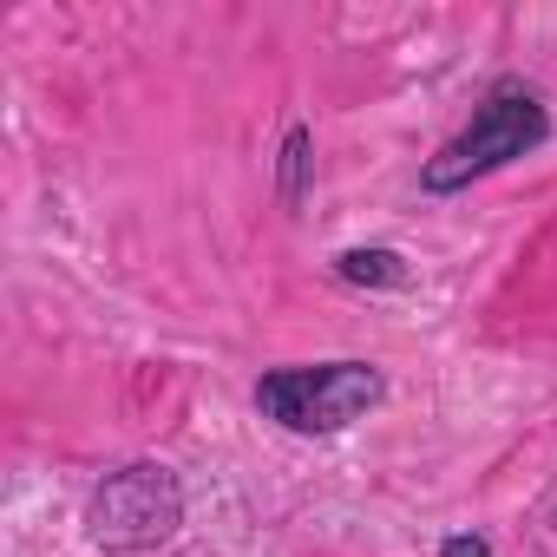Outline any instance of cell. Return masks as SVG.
<instances>
[{
  "label": "cell",
  "mask_w": 557,
  "mask_h": 557,
  "mask_svg": "<svg viewBox=\"0 0 557 557\" xmlns=\"http://www.w3.org/2000/svg\"><path fill=\"white\" fill-rule=\"evenodd\" d=\"M262 413L296 433H342L381 400V374L361 361H329V368H289L262 381Z\"/></svg>",
  "instance_id": "6da1fadb"
},
{
  "label": "cell",
  "mask_w": 557,
  "mask_h": 557,
  "mask_svg": "<svg viewBox=\"0 0 557 557\" xmlns=\"http://www.w3.org/2000/svg\"><path fill=\"white\" fill-rule=\"evenodd\" d=\"M537 138H544L537 99H531V92H492V99L479 106V119L426 164V184H433V190H459L466 177H485V171L524 158Z\"/></svg>",
  "instance_id": "7a4b0ae2"
},
{
  "label": "cell",
  "mask_w": 557,
  "mask_h": 557,
  "mask_svg": "<svg viewBox=\"0 0 557 557\" xmlns=\"http://www.w3.org/2000/svg\"><path fill=\"white\" fill-rule=\"evenodd\" d=\"M177 511H184V498L164 466H125L92 492L86 524H92V544H106V550H145V544L171 537Z\"/></svg>",
  "instance_id": "3957f363"
},
{
  "label": "cell",
  "mask_w": 557,
  "mask_h": 557,
  "mask_svg": "<svg viewBox=\"0 0 557 557\" xmlns=\"http://www.w3.org/2000/svg\"><path fill=\"white\" fill-rule=\"evenodd\" d=\"M342 275H355V283H400V269H394L387 249H355V256H342Z\"/></svg>",
  "instance_id": "277c9868"
},
{
  "label": "cell",
  "mask_w": 557,
  "mask_h": 557,
  "mask_svg": "<svg viewBox=\"0 0 557 557\" xmlns=\"http://www.w3.org/2000/svg\"><path fill=\"white\" fill-rule=\"evenodd\" d=\"M446 557H485V537H453Z\"/></svg>",
  "instance_id": "5b68a950"
}]
</instances>
